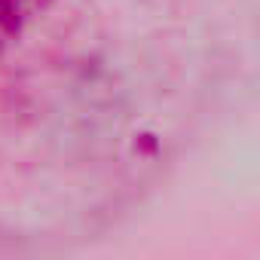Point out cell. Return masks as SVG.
I'll list each match as a JSON object with an SVG mask.
<instances>
[{"label": "cell", "instance_id": "6da1fadb", "mask_svg": "<svg viewBox=\"0 0 260 260\" xmlns=\"http://www.w3.org/2000/svg\"><path fill=\"white\" fill-rule=\"evenodd\" d=\"M43 0H0V37L19 28L22 19H28Z\"/></svg>", "mask_w": 260, "mask_h": 260}]
</instances>
